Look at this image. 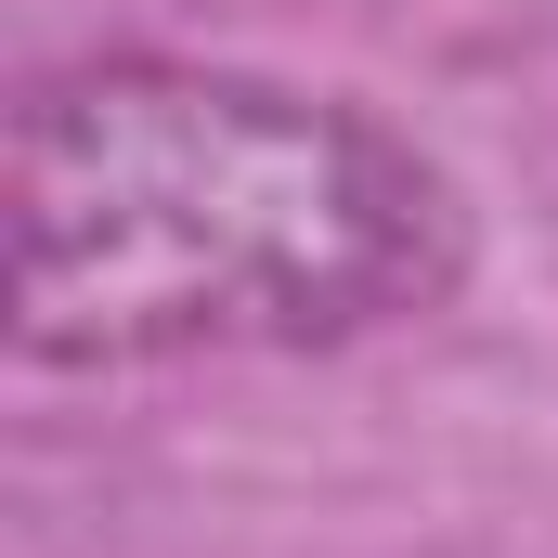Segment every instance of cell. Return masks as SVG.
<instances>
[{"label":"cell","mask_w":558,"mask_h":558,"mask_svg":"<svg viewBox=\"0 0 558 558\" xmlns=\"http://www.w3.org/2000/svg\"><path fill=\"white\" fill-rule=\"evenodd\" d=\"M468 286V208L338 92L105 52L13 105V351L131 377L338 351Z\"/></svg>","instance_id":"cell-1"}]
</instances>
